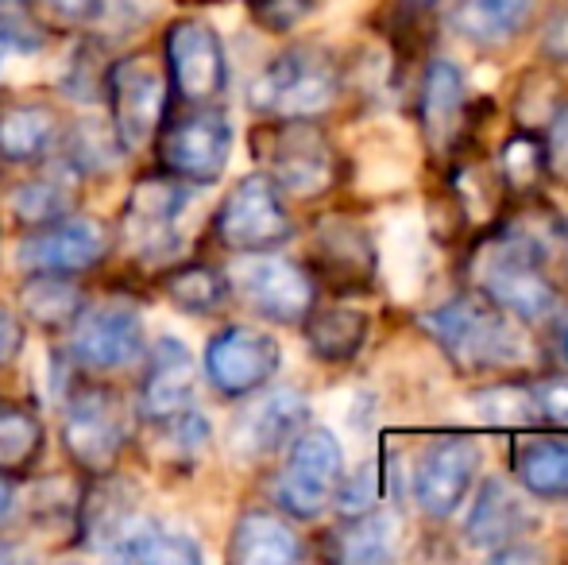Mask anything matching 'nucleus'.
Listing matches in <instances>:
<instances>
[{
  "label": "nucleus",
  "instance_id": "obj_41",
  "mask_svg": "<svg viewBox=\"0 0 568 565\" xmlns=\"http://www.w3.org/2000/svg\"><path fill=\"white\" fill-rule=\"evenodd\" d=\"M39 51V31H31L16 12H0V74H4L12 54Z\"/></svg>",
  "mask_w": 568,
  "mask_h": 565
},
{
  "label": "nucleus",
  "instance_id": "obj_20",
  "mask_svg": "<svg viewBox=\"0 0 568 565\" xmlns=\"http://www.w3.org/2000/svg\"><path fill=\"white\" fill-rule=\"evenodd\" d=\"M526 523L530 519H526V507H523V500L515 496V488H510L503 476H487V481L479 484L468 519H464V538H468V546H476V551L491 554L507 543H518Z\"/></svg>",
  "mask_w": 568,
  "mask_h": 565
},
{
  "label": "nucleus",
  "instance_id": "obj_37",
  "mask_svg": "<svg viewBox=\"0 0 568 565\" xmlns=\"http://www.w3.org/2000/svg\"><path fill=\"white\" fill-rule=\"evenodd\" d=\"M379 496H383V473L375 461H367L364 468L341 476L337 492H333V504H337L341 515H359L379 507Z\"/></svg>",
  "mask_w": 568,
  "mask_h": 565
},
{
  "label": "nucleus",
  "instance_id": "obj_1",
  "mask_svg": "<svg viewBox=\"0 0 568 565\" xmlns=\"http://www.w3.org/2000/svg\"><path fill=\"white\" fill-rule=\"evenodd\" d=\"M476 286L491 306L526 325L554 317L561 302L554 280L546 275V252L526 233H503L479 252Z\"/></svg>",
  "mask_w": 568,
  "mask_h": 565
},
{
  "label": "nucleus",
  "instance_id": "obj_6",
  "mask_svg": "<svg viewBox=\"0 0 568 565\" xmlns=\"http://www.w3.org/2000/svg\"><path fill=\"white\" fill-rule=\"evenodd\" d=\"M225 280L247 310L278 325H298L317 299L314 275L306 268L286 256H267V252H244V260L229 268Z\"/></svg>",
  "mask_w": 568,
  "mask_h": 565
},
{
  "label": "nucleus",
  "instance_id": "obj_45",
  "mask_svg": "<svg viewBox=\"0 0 568 565\" xmlns=\"http://www.w3.org/2000/svg\"><path fill=\"white\" fill-rule=\"evenodd\" d=\"M59 16L67 20H85V16H98L101 12V0H47Z\"/></svg>",
  "mask_w": 568,
  "mask_h": 565
},
{
  "label": "nucleus",
  "instance_id": "obj_46",
  "mask_svg": "<svg viewBox=\"0 0 568 565\" xmlns=\"http://www.w3.org/2000/svg\"><path fill=\"white\" fill-rule=\"evenodd\" d=\"M8 507H12V484H8L4 473H0V519H4Z\"/></svg>",
  "mask_w": 568,
  "mask_h": 565
},
{
  "label": "nucleus",
  "instance_id": "obj_23",
  "mask_svg": "<svg viewBox=\"0 0 568 565\" xmlns=\"http://www.w3.org/2000/svg\"><path fill=\"white\" fill-rule=\"evenodd\" d=\"M317 260L325 280L341 283V291H364L375 275V249L367 233L352 221H325L317 233Z\"/></svg>",
  "mask_w": 568,
  "mask_h": 565
},
{
  "label": "nucleus",
  "instance_id": "obj_15",
  "mask_svg": "<svg viewBox=\"0 0 568 565\" xmlns=\"http://www.w3.org/2000/svg\"><path fill=\"white\" fill-rule=\"evenodd\" d=\"M484 465V453L468 437H442L414 465V504L429 519H449L468 500L476 473Z\"/></svg>",
  "mask_w": 568,
  "mask_h": 565
},
{
  "label": "nucleus",
  "instance_id": "obj_29",
  "mask_svg": "<svg viewBox=\"0 0 568 565\" xmlns=\"http://www.w3.org/2000/svg\"><path fill=\"white\" fill-rule=\"evenodd\" d=\"M74 179L78 171L67 167L59 174H39L31 182H20L12 190V213L23 225H47V221H59L74 210Z\"/></svg>",
  "mask_w": 568,
  "mask_h": 565
},
{
  "label": "nucleus",
  "instance_id": "obj_33",
  "mask_svg": "<svg viewBox=\"0 0 568 565\" xmlns=\"http://www.w3.org/2000/svg\"><path fill=\"white\" fill-rule=\"evenodd\" d=\"M471 411L484 426H530L538 423L530 384H487L471 392Z\"/></svg>",
  "mask_w": 568,
  "mask_h": 565
},
{
  "label": "nucleus",
  "instance_id": "obj_27",
  "mask_svg": "<svg viewBox=\"0 0 568 565\" xmlns=\"http://www.w3.org/2000/svg\"><path fill=\"white\" fill-rule=\"evenodd\" d=\"M398 531H403V523H398V515L387 512V507L344 515V527L333 535V554L352 565H379V562L395 558Z\"/></svg>",
  "mask_w": 568,
  "mask_h": 565
},
{
  "label": "nucleus",
  "instance_id": "obj_28",
  "mask_svg": "<svg viewBox=\"0 0 568 565\" xmlns=\"http://www.w3.org/2000/svg\"><path fill=\"white\" fill-rule=\"evenodd\" d=\"M306 345L317 361H329V364H344L352 356H359L367 341V322L364 310L356 306H325V310H310L306 317Z\"/></svg>",
  "mask_w": 568,
  "mask_h": 565
},
{
  "label": "nucleus",
  "instance_id": "obj_16",
  "mask_svg": "<svg viewBox=\"0 0 568 565\" xmlns=\"http://www.w3.org/2000/svg\"><path fill=\"white\" fill-rule=\"evenodd\" d=\"M302 426H310V400L294 387H275L232 418L229 445L240 461H263L286 450Z\"/></svg>",
  "mask_w": 568,
  "mask_h": 565
},
{
  "label": "nucleus",
  "instance_id": "obj_5",
  "mask_svg": "<svg viewBox=\"0 0 568 565\" xmlns=\"http://www.w3.org/2000/svg\"><path fill=\"white\" fill-rule=\"evenodd\" d=\"M217 241L232 252H275L294 241V221L283 190L267 171L244 174L217 210Z\"/></svg>",
  "mask_w": 568,
  "mask_h": 565
},
{
  "label": "nucleus",
  "instance_id": "obj_25",
  "mask_svg": "<svg viewBox=\"0 0 568 565\" xmlns=\"http://www.w3.org/2000/svg\"><path fill=\"white\" fill-rule=\"evenodd\" d=\"M538 0H464L453 8V28L476 47H503L530 23Z\"/></svg>",
  "mask_w": 568,
  "mask_h": 565
},
{
  "label": "nucleus",
  "instance_id": "obj_10",
  "mask_svg": "<svg viewBox=\"0 0 568 565\" xmlns=\"http://www.w3.org/2000/svg\"><path fill=\"white\" fill-rule=\"evenodd\" d=\"M159 163L186 186H213L232 159V121L217 109H197L159 129Z\"/></svg>",
  "mask_w": 568,
  "mask_h": 565
},
{
  "label": "nucleus",
  "instance_id": "obj_12",
  "mask_svg": "<svg viewBox=\"0 0 568 565\" xmlns=\"http://www.w3.org/2000/svg\"><path fill=\"white\" fill-rule=\"evenodd\" d=\"M143 317L128 302H101L82 306L70 322V356L90 372H116L143 356Z\"/></svg>",
  "mask_w": 568,
  "mask_h": 565
},
{
  "label": "nucleus",
  "instance_id": "obj_42",
  "mask_svg": "<svg viewBox=\"0 0 568 565\" xmlns=\"http://www.w3.org/2000/svg\"><path fill=\"white\" fill-rule=\"evenodd\" d=\"M541 54L557 67H568V0L549 12L546 28H541Z\"/></svg>",
  "mask_w": 568,
  "mask_h": 565
},
{
  "label": "nucleus",
  "instance_id": "obj_32",
  "mask_svg": "<svg viewBox=\"0 0 568 565\" xmlns=\"http://www.w3.org/2000/svg\"><path fill=\"white\" fill-rule=\"evenodd\" d=\"M163 291L182 314H213V310L229 299V280L217 272V268L186 264V268H179V272L166 275Z\"/></svg>",
  "mask_w": 568,
  "mask_h": 565
},
{
  "label": "nucleus",
  "instance_id": "obj_13",
  "mask_svg": "<svg viewBox=\"0 0 568 565\" xmlns=\"http://www.w3.org/2000/svg\"><path fill=\"white\" fill-rule=\"evenodd\" d=\"M113 236L101 221L93 218H59L36 225L16 249V264L23 272H47V275H78L90 272L93 264L109 256Z\"/></svg>",
  "mask_w": 568,
  "mask_h": 565
},
{
  "label": "nucleus",
  "instance_id": "obj_14",
  "mask_svg": "<svg viewBox=\"0 0 568 565\" xmlns=\"http://www.w3.org/2000/svg\"><path fill=\"white\" fill-rule=\"evenodd\" d=\"M166 74L174 78V90L190 105L221 98L229 82V59L217 28L205 20H179L166 31Z\"/></svg>",
  "mask_w": 568,
  "mask_h": 565
},
{
  "label": "nucleus",
  "instance_id": "obj_24",
  "mask_svg": "<svg viewBox=\"0 0 568 565\" xmlns=\"http://www.w3.org/2000/svg\"><path fill=\"white\" fill-rule=\"evenodd\" d=\"M62 121L51 105L20 101V105H0V155L12 163L43 159L59 143Z\"/></svg>",
  "mask_w": 568,
  "mask_h": 565
},
{
  "label": "nucleus",
  "instance_id": "obj_26",
  "mask_svg": "<svg viewBox=\"0 0 568 565\" xmlns=\"http://www.w3.org/2000/svg\"><path fill=\"white\" fill-rule=\"evenodd\" d=\"M515 481L546 504H568V442L526 437L515 450Z\"/></svg>",
  "mask_w": 568,
  "mask_h": 565
},
{
  "label": "nucleus",
  "instance_id": "obj_22",
  "mask_svg": "<svg viewBox=\"0 0 568 565\" xmlns=\"http://www.w3.org/2000/svg\"><path fill=\"white\" fill-rule=\"evenodd\" d=\"M229 558L236 565H291L302 558V543L275 512H244L232 527Z\"/></svg>",
  "mask_w": 568,
  "mask_h": 565
},
{
  "label": "nucleus",
  "instance_id": "obj_3",
  "mask_svg": "<svg viewBox=\"0 0 568 565\" xmlns=\"http://www.w3.org/2000/svg\"><path fill=\"white\" fill-rule=\"evenodd\" d=\"M341 93V70L322 47H286L247 85V105L278 121H310L333 109Z\"/></svg>",
  "mask_w": 568,
  "mask_h": 565
},
{
  "label": "nucleus",
  "instance_id": "obj_11",
  "mask_svg": "<svg viewBox=\"0 0 568 565\" xmlns=\"http://www.w3.org/2000/svg\"><path fill=\"white\" fill-rule=\"evenodd\" d=\"M283 364V345L260 325H225L205 349V376L229 400L255 395L275 380Z\"/></svg>",
  "mask_w": 568,
  "mask_h": 565
},
{
  "label": "nucleus",
  "instance_id": "obj_17",
  "mask_svg": "<svg viewBox=\"0 0 568 565\" xmlns=\"http://www.w3.org/2000/svg\"><path fill=\"white\" fill-rule=\"evenodd\" d=\"M190 194L186 182L179 179H148L128 194L124 205V229L132 236V244L143 256H159L166 252V244H174V229L179 218L186 213Z\"/></svg>",
  "mask_w": 568,
  "mask_h": 565
},
{
  "label": "nucleus",
  "instance_id": "obj_9",
  "mask_svg": "<svg viewBox=\"0 0 568 565\" xmlns=\"http://www.w3.org/2000/svg\"><path fill=\"white\" fill-rule=\"evenodd\" d=\"M109 109L120 148H148L166 117V70L151 54H128L109 70Z\"/></svg>",
  "mask_w": 568,
  "mask_h": 565
},
{
  "label": "nucleus",
  "instance_id": "obj_19",
  "mask_svg": "<svg viewBox=\"0 0 568 565\" xmlns=\"http://www.w3.org/2000/svg\"><path fill=\"white\" fill-rule=\"evenodd\" d=\"M194 403V356H190L186 341L163 333L151 345V364L140 387V411L151 423L179 415Z\"/></svg>",
  "mask_w": 568,
  "mask_h": 565
},
{
  "label": "nucleus",
  "instance_id": "obj_4",
  "mask_svg": "<svg viewBox=\"0 0 568 565\" xmlns=\"http://www.w3.org/2000/svg\"><path fill=\"white\" fill-rule=\"evenodd\" d=\"M344 476V445L329 426H302L286 445V465L275 481V504L291 519H322Z\"/></svg>",
  "mask_w": 568,
  "mask_h": 565
},
{
  "label": "nucleus",
  "instance_id": "obj_2",
  "mask_svg": "<svg viewBox=\"0 0 568 565\" xmlns=\"http://www.w3.org/2000/svg\"><path fill=\"white\" fill-rule=\"evenodd\" d=\"M422 325L464 372H495L523 361V333L515 330V317L476 294H456L442 302L422 314Z\"/></svg>",
  "mask_w": 568,
  "mask_h": 565
},
{
  "label": "nucleus",
  "instance_id": "obj_44",
  "mask_svg": "<svg viewBox=\"0 0 568 565\" xmlns=\"http://www.w3.org/2000/svg\"><path fill=\"white\" fill-rule=\"evenodd\" d=\"M23 345V330H20V317L12 310L0 306V369L16 356V349Z\"/></svg>",
  "mask_w": 568,
  "mask_h": 565
},
{
  "label": "nucleus",
  "instance_id": "obj_43",
  "mask_svg": "<svg viewBox=\"0 0 568 565\" xmlns=\"http://www.w3.org/2000/svg\"><path fill=\"white\" fill-rule=\"evenodd\" d=\"M546 163H549V171H557V174H565V179H568V105H561L554 117H549Z\"/></svg>",
  "mask_w": 568,
  "mask_h": 565
},
{
  "label": "nucleus",
  "instance_id": "obj_30",
  "mask_svg": "<svg viewBox=\"0 0 568 565\" xmlns=\"http://www.w3.org/2000/svg\"><path fill=\"white\" fill-rule=\"evenodd\" d=\"M20 299H23V314L31 322L47 325V330H67L85 306L82 291L74 283H67V275H47V272H31Z\"/></svg>",
  "mask_w": 568,
  "mask_h": 565
},
{
  "label": "nucleus",
  "instance_id": "obj_21",
  "mask_svg": "<svg viewBox=\"0 0 568 565\" xmlns=\"http://www.w3.org/2000/svg\"><path fill=\"white\" fill-rule=\"evenodd\" d=\"M422 132L437 151H445L460 132L464 117V70L453 59H434L422 74V98H418Z\"/></svg>",
  "mask_w": 568,
  "mask_h": 565
},
{
  "label": "nucleus",
  "instance_id": "obj_18",
  "mask_svg": "<svg viewBox=\"0 0 568 565\" xmlns=\"http://www.w3.org/2000/svg\"><path fill=\"white\" fill-rule=\"evenodd\" d=\"M101 554L116 562H135V565H202L205 551L186 527H174L171 519H155V515H140L113 535V543Z\"/></svg>",
  "mask_w": 568,
  "mask_h": 565
},
{
  "label": "nucleus",
  "instance_id": "obj_39",
  "mask_svg": "<svg viewBox=\"0 0 568 565\" xmlns=\"http://www.w3.org/2000/svg\"><path fill=\"white\" fill-rule=\"evenodd\" d=\"M247 12L260 28L267 31H291L298 28L302 20L310 16V0H247Z\"/></svg>",
  "mask_w": 568,
  "mask_h": 565
},
{
  "label": "nucleus",
  "instance_id": "obj_48",
  "mask_svg": "<svg viewBox=\"0 0 568 565\" xmlns=\"http://www.w3.org/2000/svg\"><path fill=\"white\" fill-rule=\"evenodd\" d=\"M565 244H568V225H565Z\"/></svg>",
  "mask_w": 568,
  "mask_h": 565
},
{
  "label": "nucleus",
  "instance_id": "obj_34",
  "mask_svg": "<svg viewBox=\"0 0 568 565\" xmlns=\"http://www.w3.org/2000/svg\"><path fill=\"white\" fill-rule=\"evenodd\" d=\"M132 515H135V507H132V500H128L124 484L105 481V484H98V496L82 504L78 527H82V535H90V543L98 546V551H105V546L113 543V535Z\"/></svg>",
  "mask_w": 568,
  "mask_h": 565
},
{
  "label": "nucleus",
  "instance_id": "obj_40",
  "mask_svg": "<svg viewBox=\"0 0 568 565\" xmlns=\"http://www.w3.org/2000/svg\"><path fill=\"white\" fill-rule=\"evenodd\" d=\"M534 407H538V423L568 426V376H546L530 384Z\"/></svg>",
  "mask_w": 568,
  "mask_h": 565
},
{
  "label": "nucleus",
  "instance_id": "obj_31",
  "mask_svg": "<svg viewBox=\"0 0 568 565\" xmlns=\"http://www.w3.org/2000/svg\"><path fill=\"white\" fill-rule=\"evenodd\" d=\"M43 453V423L20 403L0 400V473H28Z\"/></svg>",
  "mask_w": 568,
  "mask_h": 565
},
{
  "label": "nucleus",
  "instance_id": "obj_8",
  "mask_svg": "<svg viewBox=\"0 0 568 565\" xmlns=\"http://www.w3.org/2000/svg\"><path fill=\"white\" fill-rule=\"evenodd\" d=\"M260 159L267 163V174L278 182L283 194L317 198L333 186L337 155L325 132L310 121H283L278 129H263Z\"/></svg>",
  "mask_w": 568,
  "mask_h": 565
},
{
  "label": "nucleus",
  "instance_id": "obj_38",
  "mask_svg": "<svg viewBox=\"0 0 568 565\" xmlns=\"http://www.w3.org/2000/svg\"><path fill=\"white\" fill-rule=\"evenodd\" d=\"M120 151L124 148H120L116 132L85 121V124H78V132H74V148H70V159H74V163L70 167H74V171H93V167H101V163L113 167Z\"/></svg>",
  "mask_w": 568,
  "mask_h": 565
},
{
  "label": "nucleus",
  "instance_id": "obj_36",
  "mask_svg": "<svg viewBox=\"0 0 568 565\" xmlns=\"http://www.w3.org/2000/svg\"><path fill=\"white\" fill-rule=\"evenodd\" d=\"M499 167H503V179H507L515 190L538 186V179L546 174V167H549L546 163V140L530 137V132H515V137L503 143Z\"/></svg>",
  "mask_w": 568,
  "mask_h": 565
},
{
  "label": "nucleus",
  "instance_id": "obj_47",
  "mask_svg": "<svg viewBox=\"0 0 568 565\" xmlns=\"http://www.w3.org/2000/svg\"><path fill=\"white\" fill-rule=\"evenodd\" d=\"M8 558V551H4V546H0V562H4Z\"/></svg>",
  "mask_w": 568,
  "mask_h": 565
},
{
  "label": "nucleus",
  "instance_id": "obj_35",
  "mask_svg": "<svg viewBox=\"0 0 568 565\" xmlns=\"http://www.w3.org/2000/svg\"><path fill=\"white\" fill-rule=\"evenodd\" d=\"M155 426H159V434H163V453H171V457L182 461V465H194L213 442L210 418L194 407L179 411V415L163 418V423H155Z\"/></svg>",
  "mask_w": 568,
  "mask_h": 565
},
{
  "label": "nucleus",
  "instance_id": "obj_7",
  "mask_svg": "<svg viewBox=\"0 0 568 565\" xmlns=\"http://www.w3.org/2000/svg\"><path fill=\"white\" fill-rule=\"evenodd\" d=\"M128 407L109 387H78L62 403V445L74 465L90 473H109L128 445Z\"/></svg>",
  "mask_w": 568,
  "mask_h": 565
}]
</instances>
